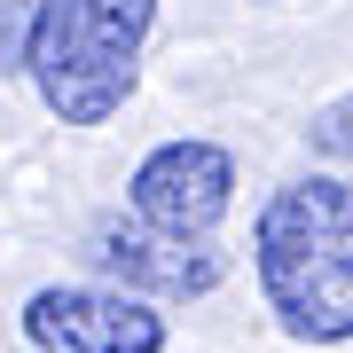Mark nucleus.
Segmentation results:
<instances>
[{
    "mask_svg": "<svg viewBox=\"0 0 353 353\" xmlns=\"http://www.w3.org/2000/svg\"><path fill=\"white\" fill-rule=\"evenodd\" d=\"M259 299L299 345H353V181L299 173L252 220Z\"/></svg>",
    "mask_w": 353,
    "mask_h": 353,
    "instance_id": "f257e3e1",
    "label": "nucleus"
},
{
    "mask_svg": "<svg viewBox=\"0 0 353 353\" xmlns=\"http://www.w3.org/2000/svg\"><path fill=\"white\" fill-rule=\"evenodd\" d=\"M157 32V0H32L24 79L63 126H102L141 87V48Z\"/></svg>",
    "mask_w": 353,
    "mask_h": 353,
    "instance_id": "f03ea898",
    "label": "nucleus"
},
{
    "mask_svg": "<svg viewBox=\"0 0 353 353\" xmlns=\"http://www.w3.org/2000/svg\"><path fill=\"white\" fill-rule=\"evenodd\" d=\"M228 204H236V157L220 141H196V134L157 141L126 181V212L150 236H173V243H212Z\"/></svg>",
    "mask_w": 353,
    "mask_h": 353,
    "instance_id": "7ed1b4c3",
    "label": "nucleus"
},
{
    "mask_svg": "<svg viewBox=\"0 0 353 353\" xmlns=\"http://www.w3.org/2000/svg\"><path fill=\"white\" fill-rule=\"evenodd\" d=\"M32 353H165V314L110 283H48L24 299Z\"/></svg>",
    "mask_w": 353,
    "mask_h": 353,
    "instance_id": "20e7f679",
    "label": "nucleus"
},
{
    "mask_svg": "<svg viewBox=\"0 0 353 353\" xmlns=\"http://www.w3.org/2000/svg\"><path fill=\"white\" fill-rule=\"evenodd\" d=\"M94 267L110 275V290L157 306V299H204L220 283V252L212 243H173L150 236L141 220H102L94 228Z\"/></svg>",
    "mask_w": 353,
    "mask_h": 353,
    "instance_id": "39448f33",
    "label": "nucleus"
},
{
    "mask_svg": "<svg viewBox=\"0 0 353 353\" xmlns=\"http://www.w3.org/2000/svg\"><path fill=\"white\" fill-rule=\"evenodd\" d=\"M306 150H322V157L353 165V87H345V94H330L322 110L306 118Z\"/></svg>",
    "mask_w": 353,
    "mask_h": 353,
    "instance_id": "423d86ee",
    "label": "nucleus"
},
{
    "mask_svg": "<svg viewBox=\"0 0 353 353\" xmlns=\"http://www.w3.org/2000/svg\"><path fill=\"white\" fill-rule=\"evenodd\" d=\"M24 32H32V0H0V63H24Z\"/></svg>",
    "mask_w": 353,
    "mask_h": 353,
    "instance_id": "0eeeda50",
    "label": "nucleus"
}]
</instances>
